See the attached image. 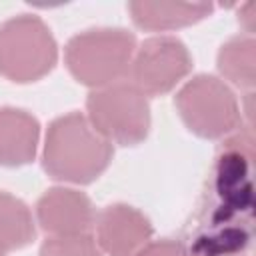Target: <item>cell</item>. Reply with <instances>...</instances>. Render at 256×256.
Instances as JSON below:
<instances>
[{"label":"cell","instance_id":"1","mask_svg":"<svg viewBox=\"0 0 256 256\" xmlns=\"http://www.w3.org/2000/svg\"><path fill=\"white\" fill-rule=\"evenodd\" d=\"M112 154V144L80 112L64 114L48 126L44 170L56 180L88 184L108 168Z\"/></svg>","mask_w":256,"mask_h":256},{"label":"cell","instance_id":"2","mask_svg":"<svg viewBox=\"0 0 256 256\" xmlns=\"http://www.w3.org/2000/svg\"><path fill=\"white\" fill-rule=\"evenodd\" d=\"M136 38L122 28H94L76 34L66 44V66L72 76L92 88L120 82L128 74Z\"/></svg>","mask_w":256,"mask_h":256},{"label":"cell","instance_id":"3","mask_svg":"<svg viewBox=\"0 0 256 256\" xmlns=\"http://www.w3.org/2000/svg\"><path fill=\"white\" fill-rule=\"evenodd\" d=\"M50 28L32 14H20L0 26V74L12 82H34L56 64Z\"/></svg>","mask_w":256,"mask_h":256},{"label":"cell","instance_id":"4","mask_svg":"<svg viewBox=\"0 0 256 256\" xmlns=\"http://www.w3.org/2000/svg\"><path fill=\"white\" fill-rule=\"evenodd\" d=\"M88 120L110 144L134 146L148 136L150 106L146 96L128 80H120L90 92L86 100Z\"/></svg>","mask_w":256,"mask_h":256},{"label":"cell","instance_id":"5","mask_svg":"<svg viewBox=\"0 0 256 256\" xmlns=\"http://www.w3.org/2000/svg\"><path fill=\"white\" fill-rule=\"evenodd\" d=\"M176 108L184 124L202 138H222L242 122L234 92L216 76L200 74L176 94Z\"/></svg>","mask_w":256,"mask_h":256},{"label":"cell","instance_id":"6","mask_svg":"<svg viewBox=\"0 0 256 256\" xmlns=\"http://www.w3.org/2000/svg\"><path fill=\"white\" fill-rule=\"evenodd\" d=\"M192 68L188 48L174 36L148 38L130 64V80L144 96H160L170 92Z\"/></svg>","mask_w":256,"mask_h":256},{"label":"cell","instance_id":"7","mask_svg":"<svg viewBox=\"0 0 256 256\" xmlns=\"http://www.w3.org/2000/svg\"><path fill=\"white\" fill-rule=\"evenodd\" d=\"M94 224L98 246L106 256H136L152 236L150 220L128 204L106 206Z\"/></svg>","mask_w":256,"mask_h":256},{"label":"cell","instance_id":"8","mask_svg":"<svg viewBox=\"0 0 256 256\" xmlns=\"http://www.w3.org/2000/svg\"><path fill=\"white\" fill-rule=\"evenodd\" d=\"M38 224L50 236L88 234L96 222L90 198L72 188H50L36 204Z\"/></svg>","mask_w":256,"mask_h":256},{"label":"cell","instance_id":"9","mask_svg":"<svg viewBox=\"0 0 256 256\" xmlns=\"http://www.w3.org/2000/svg\"><path fill=\"white\" fill-rule=\"evenodd\" d=\"M38 120L18 108H0V164L22 166L36 156Z\"/></svg>","mask_w":256,"mask_h":256},{"label":"cell","instance_id":"10","mask_svg":"<svg viewBox=\"0 0 256 256\" xmlns=\"http://www.w3.org/2000/svg\"><path fill=\"white\" fill-rule=\"evenodd\" d=\"M132 20L146 30H174L190 26L212 12L208 2H130Z\"/></svg>","mask_w":256,"mask_h":256},{"label":"cell","instance_id":"11","mask_svg":"<svg viewBox=\"0 0 256 256\" xmlns=\"http://www.w3.org/2000/svg\"><path fill=\"white\" fill-rule=\"evenodd\" d=\"M220 74L240 88L256 84V42L252 36H234L218 52Z\"/></svg>","mask_w":256,"mask_h":256},{"label":"cell","instance_id":"12","mask_svg":"<svg viewBox=\"0 0 256 256\" xmlns=\"http://www.w3.org/2000/svg\"><path fill=\"white\" fill-rule=\"evenodd\" d=\"M36 228L32 214L28 206L8 194L0 192V248L6 250H16L34 240Z\"/></svg>","mask_w":256,"mask_h":256},{"label":"cell","instance_id":"13","mask_svg":"<svg viewBox=\"0 0 256 256\" xmlns=\"http://www.w3.org/2000/svg\"><path fill=\"white\" fill-rule=\"evenodd\" d=\"M40 256H104V252L90 234H74L50 236L42 244Z\"/></svg>","mask_w":256,"mask_h":256},{"label":"cell","instance_id":"14","mask_svg":"<svg viewBox=\"0 0 256 256\" xmlns=\"http://www.w3.org/2000/svg\"><path fill=\"white\" fill-rule=\"evenodd\" d=\"M246 242H248V234L242 232V228H226L216 232L214 236H206L198 240L196 252L202 256H224L242 250Z\"/></svg>","mask_w":256,"mask_h":256},{"label":"cell","instance_id":"15","mask_svg":"<svg viewBox=\"0 0 256 256\" xmlns=\"http://www.w3.org/2000/svg\"><path fill=\"white\" fill-rule=\"evenodd\" d=\"M136 256H192L184 244L176 240H158L148 242Z\"/></svg>","mask_w":256,"mask_h":256},{"label":"cell","instance_id":"16","mask_svg":"<svg viewBox=\"0 0 256 256\" xmlns=\"http://www.w3.org/2000/svg\"><path fill=\"white\" fill-rule=\"evenodd\" d=\"M240 22L246 28L248 36H252L254 32V24H256V2H248L240 8Z\"/></svg>","mask_w":256,"mask_h":256},{"label":"cell","instance_id":"17","mask_svg":"<svg viewBox=\"0 0 256 256\" xmlns=\"http://www.w3.org/2000/svg\"><path fill=\"white\" fill-rule=\"evenodd\" d=\"M0 256H4V250H2V248H0Z\"/></svg>","mask_w":256,"mask_h":256}]
</instances>
